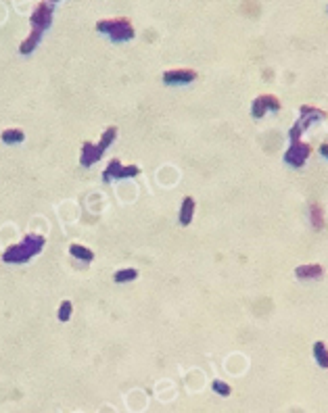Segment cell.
<instances>
[{
	"label": "cell",
	"instance_id": "6da1fadb",
	"mask_svg": "<svg viewBox=\"0 0 328 413\" xmlns=\"http://www.w3.org/2000/svg\"><path fill=\"white\" fill-rule=\"evenodd\" d=\"M53 15H55V3H48V0H42V3H38V7L34 9V13L30 15V25H32V32L30 36L21 42L19 46V53L28 57L32 55L38 44L42 40V36H44V32L53 25Z\"/></svg>",
	"mask_w": 328,
	"mask_h": 413
},
{
	"label": "cell",
	"instance_id": "7a4b0ae2",
	"mask_svg": "<svg viewBox=\"0 0 328 413\" xmlns=\"http://www.w3.org/2000/svg\"><path fill=\"white\" fill-rule=\"evenodd\" d=\"M46 240L40 234H26L23 240L19 244H11L5 252H3V263L9 265H23L28 261H32L36 255H40L42 248H44Z\"/></svg>",
	"mask_w": 328,
	"mask_h": 413
},
{
	"label": "cell",
	"instance_id": "3957f363",
	"mask_svg": "<svg viewBox=\"0 0 328 413\" xmlns=\"http://www.w3.org/2000/svg\"><path fill=\"white\" fill-rule=\"evenodd\" d=\"M96 32L109 36L111 42H130L134 38V25L128 17H117V19H103L96 23Z\"/></svg>",
	"mask_w": 328,
	"mask_h": 413
},
{
	"label": "cell",
	"instance_id": "277c9868",
	"mask_svg": "<svg viewBox=\"0 0 328 413\" xmlns=\"http://www.w3.org/2000/svg\"><path fill=\"white\" fill-rule=\"evenodd\" d=\"M326 117V111L318 109V107H312V105H303L299 109V119L295 121V125L289 130V138H291V142L295 140H301V136L305 134V130H308L312 123L320 121Z\"/></svg>",
	"mask_w": 328,
	"mask_h": 413
},
{
	"label": "cell",
	"instance_id": "5b68a950",
	"mask_svg": "<svg viewBox=\"0 0 328 413\" xmlns=\"http://www.w3.org/2000/svg\"><path fill=\"white\" fill-rule=\"evenodd\" d=\"M140 173V167L136 165H123L119 159L109 161L107 169L103 171V182H113V179H125V177H134Z\"/></svg>",
	"mask_w": 328,
	"mask_h": 413
},
{
	"label": "cell",
	"instance_id": "8992f818",
	"mask_svg": "<svg viewBox=\"0 0 328 413\" xmlns=\"http://www.w3.org/2000/svg\"><path fill=\"white\" fill-rule=\"evenodd\" d=\"M310 154H312V146L308 142L295 140V142H291L287 152H284V163H289L291 167H303V163L308 161Z\"/></svg>",
	"mask_w": 328,
	"mask_h": 413
},
{
	"label": "cell",
	"instance_id": "52a82bcc",
	"mask_svg": "<svg viewBox=\"0 0 328 413\" xmlns=\"http://www.w3.org/2000/svg\"><path fill=\"white\" fill-rule=\"evenodd\" d=\"M280 100H278V96H274V94H259L255 100H253V105H251V115L255 119H261L264 115L268 113V111H280Z\"/></svg>",
	"mask_w": 328,
	"mask_h": 413
},
{
	"label": "cell",
	"instance_id": "ba28073f",
	"mask_svg": "<svg viewBox=\"0 0 328 413\" xmlns=\"http://www.w3.org/2000/svg\"><path fill=\"white\" fill-rule=\"evenodd\" d=\"M196 80L194 69H171V71L163 73V84L167 86H184Z\"/></svg>",
	"mask_w": 328,
	"mask_h": 413
},
{
	"label": "cell",
	"instance_id": "9c48e42d",
	"mask_svg": "<svg viewBox=\"0 0 328 413\" xmlns=\"http://www.w3.org/2000/svg\"><path fill=\"white\" fill-rule=\"evenodd\" d=\"M103 154H105V152H103L96 144L84 142V144H82V152H80V165H82V167H92Z\"/></svg>",
	"mask_w": 328,
	"mask_h": 413
},
{
	"label": "cell",
	"instance_id": "30bf717a",
	"mask_svg": "<svg viewBox=\"0 0 328 413\" xmlns=\"http://www.w3.org/2000/svg\"><path fill=\"white\" fill-rule=\"evenodd\" d=\"M324 273V267L320 263H310V265H301L295 269V275L299 280H318Z\"/></svg>",
	"mask_w": 328,
	"mask_h": 413
},
{
	"label": "cell",
	"instance_id": "8fae6325",
	"mask_svg": "<svg viewBox=\"0 0 328 413\" xmlns=\"http://www.w3.org/2000/svg\"><path fill=\"white\" fill-rule=\"evenodd\" d=\"M192 215H194V198L192 196H184L182 200V206H180V223L182 225H188L192 221Z\"/></svg>",
	"mask_w": 328,
	"mask_h": 413
},
{
	"label": "cell",
	"instance_id": "7c38bea8",
	"mask_svg": "<svg viewBox=\"0 0 328 413\" xmlns=\"http://www.w3.org/2000/svg\"><path fill=\"white\" fill-rule=\"evenodd\" d=\"M0 140H3L5 144H21L26 140V134H23V130H19V127H9V130H5L3 134H0Z\"/></svg>",
	"mask_w": 328,
	"mask_h": 413
},
{
	"label": "cell",
	"instance_id": "4fadbf2b",
	"mask_svg": "<svg viewBox=\"0 0 328 413\" xmlns=\"http://www.w3.org/2000/svg\"><path fill=\"white\" fill-rule=\"evenodd\" d=\"M69 255L80 259V261H86V263H90L94 259V252L88 248V246H82V244H69Z\"/></svg>",
	"mask_w": 328,
	"mask_h": 413
},
{
	"label": "cell",
	"instance_id": "5bb4252c",
	"mask_svg": "<svg viewBox=\"0 0 328 413\" xmlns=\"http://www.w3.org/2000/svg\"><path fill=\"white\" fill-rule=\"evenodd\" d=\"M310 217H312V225L316 229H324V209H322V204H318V202L310 204Z\"/></svg>",
	"mask_w": 328,
	"mask_h": 413
},
{
	"label": "cell",
	"instance_id": "9a60e30c",
	"mask_svg": "<svg viewBox=\"0 0 328 413\" xmlns=\"http://www.w3.org/2000/svg\"><path fill=\"white\" fill-rule=\"evenodd\" d=\"M115 138H117V127L115 125H109L107 130H105V134H103V138H100V142L96 144L103 152L109 148V146H111L113 144V140H115Z\"/></svg>",
	"mask_w": 328,
	"mask_h": 413
},
{
	"label": "cell",
	"instance_id": "2e32d148",
	"mask_svg": "<svg viewBox=\"0 0 328 413\" xmlns=\"http://www.w3.org/2000/svg\"><path fill=\"white\" fill-rule=\"evenodd\" d=\"M136 278H138V269H132V267L119 269V271L113 273V280L119 282V284H123V282H132V280H136Z\"/></svg>",
	"mask_w": 328,
	"mask_h": 413
},
{
	"label": "cell",
	"instance_id": "e0dca14e",
	"mask_svg": "<svg viewBox=\"0 0 328 413\" xmlns=\"http://www.w3.org/2000/svg\"><path fill=\"white\" fill-rule=\"evenodd\" d=\"M314 357H316V361L320 363V367H326V365H328V359H326V344H324V342H316V344H314Z\"/></svg>",
	"mask_w": 328,
	"mask_h": 413
},
{
	"label": "cell",
	"instance_id": "ac0fdd59",
	"mask_svg": "<svg viewBox=\"0 0 328 413\" xmlns=\"http://www.w3.org/2000/svg\"><path fill=\"white\" fill-rule=\"evenodd\" d=\"M211 388H213L220 397H230V395H232V388H230L226 382H222V380H213V382H211Z\"/></svg>",
	"mask_w": 328,
	"mask_h": 413
},
{
	"label": "cell",
	"instance_id": "d6986e66",
	"mask_svg": "<svg viewBox=\"0 0 328 413\" xmlns=\"http://www.w3.org/2000/svg\"><path fill=\"white\" fill-rule=\"evenodd\" d=\"M71 311H73V305L71 301H63L59 305V321H67L71 317Z\"/></svg>",
	"mask_w": 328,
	"mask_h": 413
},
{
	"label": "cell",
	"instance_id": "ffe728a7",
	"mask_svg": "<svg viewBox=\"0 0 328 413\" xmlns=\"http://www.w3.org/2000/svg\"><path fill=\"white\" fill-rule=\"evenodd\" d=\"M322 154L328 157V148H326V144H322Z\"/></svg>",
	"mask_w": 328,
	"mask_h": 413
}]
</instances>
